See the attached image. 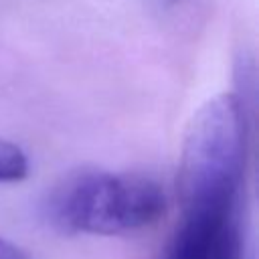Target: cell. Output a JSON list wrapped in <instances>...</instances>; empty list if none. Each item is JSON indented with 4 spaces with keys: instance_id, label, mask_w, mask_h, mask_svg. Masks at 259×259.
Returning <instances> with one entry per match:
<instances>
[{
    "instance_id": "obj_1",
    "label": "cell",
    "mask_w": 259,
    "mask_h": 259,
    "mask_svg": "<svg viewBox=\"0 0 259 259\" xmlns=\"http://www.w3.org/2000/svg\"><path fill=\"white\" fill-rule=\"evenodd\" d=\"M166 210L162 186L130 172L81 170L61 180L45 202L47 219L63 233L123 235L154 225Z\"/></svg>"
},
{
    "instance_id": "obj_5",
    "label": "cell",
    "mask_w": 259,
    "mask_h": 259,
    "mask_svg": "<svg viewBox=\"0 0 259 259\" xmlns=\"http://www.w3.org/2000/svg\"><path fill=\"white\" fill-rule=\"evenodd\" d=\"M0 259H28V255L18 245H14L8 239L0 237Z\"/></svg>"
},
{
    "instance_id": "obj_3",
    "label": "cell",
    "mask_w": 259,
    "mask_h": 259,
    "mask_svg": "<svg viewBox=\"0 0 259 259\" xmlns=\"http://www.w3.org/2000/svg\"><path fill=\"white\" fill-rule=\"evenodd\" d=\"M162 259H243L239 194L184 198Z\"/></svg>"
},
{
    "instance_id": "obj_4",
    "label": "cell",
    "mask_w": 259,
    "mask_h": 259,
    "mask_svg": "<svg viewBox=\"0 0 259 259\" xmlns=\"http://www.w3.org/2000/svg\"><path fill=\"white\" fill-rule=\"evenodd\" d=\"M28 174V158L14 142L0 138V182H20Z\"/></svg>"
},
{
    "instance_id": "obj_2",
    "label": "cell",
    "mask_w": 259,
    "mask_h": 259,
    "mask_svg": "<svg viewBox=\"0 0 259 259\" xmlns=\"http://www.w3.org/2000/svg\"><path fill=\"white\" fill-rule=\"evenodd\" d=\"M245 166V111L235 93L208 99L192 117L180 156V198L239 194Z\"/></svg>"
}]
</instances>
